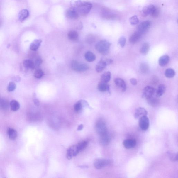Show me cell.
I'll return each instance as SVG.
<instances>
[{
    "instance_id": "b9f144b4",
    "label": "cell",
    "mask_w": 178,
    "mask_h": 178,
    "mask_svg": "<svg viewBox=\"0 0 178 178\" xmlns=\"http://www.w3.org/2000/svg\"><path fill=\"white\" fill-rule=\"evenodd\" d=\"M43 62V60L40 58H37L36 60H35V66H39L41 65Z\"/></svg>"
},
{
    "instance_id": "60d3db41",
    "label": "cell",
    "mask_w": 178,
    "mask_h": 178,
    "mask_svg": "<svg viewBox=\"0 0 178 178\" xmlns=\"http://www.w3.org/2000/svg\"><path fill=\"white\" fill-rule=\"evenodd\" d=\"M119 44L121 48H123L125 46L126 43V39L123 37H122L119 38Z\"/></svg>"
},
{
    "instance_id": "603a6c76",
    "label": "cell",
    "mask_w": 178,
    "mask_h": 178,
    "mask_svg": "<svg viewBox=\"0 0 178 178\" xmlns=\"http://www.w3.org/2000/svg\"><path fill=\"white\" fill-rule=\"evenodd\" d=\"M28 11L26 9H23L20 11L18 14V18L21 21H23L29 16Z\"/></svg>"
},
{
    "instance_id": "d6986e66",
    "label": "cell",
    "mask_w": 178,
    "mask_h": 178,
    "mask_svg": "<svg viewBox=\"0 0 178 178\" xmlns=\"http://www.w3.org/2000/svg\"><path fill=\"white\" fill-rule=\"evenodd\" d=\"M67 16L70 19H76L78 18V14L75 9H71L67 11Z\"/></svg>"
},
{
    "instance_id": "52a82bcc",
    "label": "cell",
    "mask_w": 178,
    "mask_h": 178,
    "mask_svg": "<svg viewBox=\"0 0 178 178\" xmlns=\"http://www.w3.org/2000/svg\"><path fill=\"white\" fill-rule=\"evenodd\" d=\"M139 126L142 130L145 131L148 129L149 126V121L147 115L144 116L139 119Z\"/></svg>"
},
{
    "instance_id": "e0dca14e",
    "label": "cell",
    "mask_w": 178,
    "mask_h": 178,
    "mask_svg": "<svg viewBox=\"0 0 178 178\" xmlns=\"http://www.w3.org/2000/svg\"><path fill=\"white\" fill-rule=\"evenodd\" d=\"M85 105V106L89 105L87 101L84 100H80L78 101L75 104L74 106L75 111L78 113L81 111L82 106Z\"/></svg>"
},
{
    "instance_id": "277c9868",
    "label": "cell",
    "mask_w": 178,
    "mask_h": 178,
    "mask_svg": "<svg viewBox=\"0 0 178 178\" xmlns=\"http://www.w3.org/2000/svg\"><path fill=\"white\" fill-rule=\"evenodd\" d=\"M95 130L99 135L108 132L106 123L104 120L100 119L96 121L95 124Z\"/></svg>"
},
{
    "instance_id": "4316f807",
    "label": "cell",
    "mask_w": 178,
    "mask_h": 178,
    "mask_svg": "<svg viewBox=\"0 0 178 178\" xmlns=\"http://www.w3.org/2000/svg\"><path fill=\"white\" fill-rule=\"evenodd\" d=\"M10 106L11 110L13 111L16 112L19 109L20 104L18 101L13 100L10 103Z\"/></svg>"
},
{
    "instance_id": "f6af8a7d",
    "label": "cell",
    "mask_w": 178,
    "mask_h": 178,
    "mask_svg": "<svg viewBox=\"0 0 178 178\" xmlns=\"http://www.w3.org/2000/svg\"><path fill=\"white\" fill-rule=\"evenodd\" d=\"M158 82V79L156 77V76H153L152 78V82L153 84H155Z\"/></svg>"
},
{
    "instance_id": "f35d334b",
    "label": "cell",
    "mask_w": 178,
    "mask_h": 178,
    "mask_svg": "<svg viewBox=\"0 0 178 178\" xmlns=\"http://www.w3.org/2000/svg\"><path fill=\"white\" fill-rule=\"evenodd\" d=\"M16 88V84L14 82H9L8 87H7V90L10 92L12 91H14Z\"/></svg>"
},
{
    "instance_id": "ffe728a7",
    "label": "cell",
    "mask_w": 178,
    "mask_h": 178,
    "mask_svg": "<svg viewBox=\"0 0 178 178\" xmlns=\"http://www.w3.org/2000/svg\"><path fill=\"white\" fill-rule=\"evenodd\" d=\"M170 61L169 56L165 55L161 57L159 60V65L161 67H164L168 64Z\"/></svg>"
},
{
    "instance_id": "ba28073f",
    "label": "cell",
    "mask_w": 178,
    "mask_h": 178,
    "mask_svg": "<svg viewBox=\"0 0 178 178\" xmlns=\"http://www.w3.org/2000/svg\"><path fill=\"white\" fill-rule=\"evenodd\" d=\"M99 141L101 145L102 146H106L107 145L110 143L111 140V137L110 135L108 132L104 134L100 135Z\"/></svg>"
},
{
    "instance_id": "5b68a950",
    "label": "cell",
    "mask_w": 178,
    "mask_h": 178,
    "mask_svg": "<svg viewBox=\"0 0 178 178\" xmlns=\"http://www.w3.org/2000/svg\"><path fill=\"white\" fill-rule=\"evenodd\" d=\"M112 162L109 159H95L94 163V167L96 169H100L105 167L111 165Z\"/></svg>"
},
{
    "instance_id": "5bb4252c",
    "label": "cell",
    "mask_w": 178,
    "mask_h": 178,
    "mask_svg": "<svg viewBox=\"0 0 178 178\" xmlns=\"http://www.w3.org/2000/svg\"><path fill=\"white\" fill-rule=\"evenodd\" d=\"M142 34H143L138 31H136L130 37V40H129L130 43L132 44H136L141 38Z\"/></svg>"
},
{
    "instance_id": "f1b7e54d",
    "label": "cell",
    "mask_w": 178,
    "mask_h": 178,
    "mask_svg": "<svg viewBox=\"0 0 178 178\" xmlns=\"http://www.w3.org/2000/svg\"><path fill=\"white\" fill-rule=\"evenodd\" d=\"M7 133L9 138L11 140H14L17 137V132L14 129L9 128L7 130Z\"/></svg>"
},
{
    "instance_id": "d590c367",
    "label": "cell",
    "mask_w": 178,
    "mask_h": 178,
    "mask_svg": "<svg viewBox=\"0 0 178 178\" xmlns=\"http://www.w3.org/2000/svg\"><path fill=\"white\" fill-rule=\"evenodd\" d=\"M44 74L43 71L41 69H38L35 71L34 74V76L35 78L40 79L43 77Z\"/></svg>"
},
{
    "instance_id": "cb8c5ba5",
    "label": "cell",
    "mask_w": 178,
    "mask_h": 178,
    "mask_svg": "<svg viewBox=\"0 0 178 178\" xmlns=\"http://www.w3.org/2000/svg\"><path fill=\"white\" fill-rule=\"evenodd\" d=\"M111 73L110 72H105L101 77V82L107 83L111 79Z\"/></svg>"
},
{
    "instance_id": "44dd1931",
    "label": "cell",
    "mask_w": 178,
    "mask_h": 178,
    "mask_svg": "<svg viewBox=\"0 0 178 178\" xmlns=\"http://www.w3.org/2000/svg\"><path fill=\"white\" fill-rule=\"evenodd\" d=\"M166 90V87L164 84H160L156 91H155V96L157 97H160L162 96L165 93Z\"/></svg>"
},
{
    "instance_id": "3957f363",
    "label": "cell",
    "mask_w": 178,
    "mask_h": 178,
    "mask_svg": "<svg viewBox=\"0 0 178 178\" xmlns=\"http://www.w3.org/2000/svg\"><path fill=\"white\" fill-rule=\"evenodd\" d=\"M71 66L73 70L78 72H85L89 68V66L86 64L80 63L75 60L72 61Z\"/></svg>"
},
{
    "instance_id": "f546056e",
    "label": "cell",
    "mask_w": 178,
    "mask_h": 178,
    "mask_svg": "<svg viewBox=\"0 0 178 178\" xmlns=\"http://www.w3.org/2000/svg\"><path fill=\"white\" fill-rule=\"evenodd\" d=\"M87 142L86 141H82L79 142L76 145L78 153L81 152L87 147Z\"/></svg>"
},
{
    "instance_id": "836d02e7",
    "label": "cell",
    "mask_w": 178,
    "mask_h": 178,
    "mask_svg": "<svg viewBox=\"0 0 178 178\" xmlns=\"http://www.w3.org/2000/svg\"><path fill=\"white\" fill-rule=\"evenodd\" d=\"M175 73L173 69L168 68L167 69L165 72V75L168 78H172L175 76Z\"/></svg>"
},
{
    "instance_id": "ac0fdd59",
    "label": "cell",
    "mask_w": 178,
    "mask_h": 178,
    "mask_svg": "<svg viewBox=\"0 0 178 178\" xmlns=\"http://www.w3.org/2000/svg\"><path fill=\"white\" fill-rule=\"evenodd\" d=\"M42 40L41 39H35L31 43L30 48L33 51H36L40 46Z\"/></svg>"
},
{
    "instance_id": "4fadbf2b",
    "label": "cell",
    "mask_w": 178,
    "mask_h": 178,
    "mask_svg": "<svg viewBox=\"0 0 178 178\" xmlns=\"http://www.w3.org/2000/svg\"><path fill=\"white\" fill-rule=\"evenodd\" d=\"M116 85L121 89L123 92L126 91L127 89L126 84L124 80L121 78H116L115 80Z\"/></svg>"
},
{
    "instance_id": "9a60e30c",
    "label": "cell",
    "mask_w": 178,
    "mask_h": 178,
    "mask_svg": "<svg viewBox=\"0 0 178 178\" xmlns=\"http://www.w3.org/2000/svg\"><path fill=\"white\" fill-rule=\"evenodd\" d=\"M148 103L152 106L156 107L158 106L160 104V101L158 97H154L153 96L147 99Z\"/></svg>"
},
{
    "instance_id": "ee69618b",
    "label": "cell",
    "mask_w": 178,
    "mask_h": 178,
    "mask_svg": "<svg viewBox=\"0 0 178 178\" xmlns=\"http://www.w3.org/2000/svg\"><path fill=\"white\" fill-rule=\"evenodd\" d=\"M130 83L133 85H136L137 84V81L136 79L134 78H131L130 80Z\"/></svg>"
},
{
    "instance_id": "d4e9b609",
    "label": "cell",
    "mask_w": 178,
    "mask_h": 178,
    "mask_svg": "<svg viewBox=\"0 0 178 178\" xmlns=\"http://www.w3.org/2000/svg\"><path fill=\"white\" fill-rule=\"evenodd\" d=\"M23 66L25 68L34 69L35 67V63L30 60H26L23 62Z\"/></svg>"
},
{
    "instance_id": "7dc6e473",
    "label": "cell",
    "mask_w": 178,
    "mask_h": 178,
    "mask_svg": "<svg viewBox=\"0 0 178 178\" xmlns=\"http://www.w3.org/2000/svg\"><path fill=\"white\" fill-rule=\"evenodd\" d=\"M1 21L0 20V27H1Z\"/></svg>"
},
{
    "instance_id": "1f68e13d",
    "label": "cell",
    "mask_w": 178,
    "mask_h": 178,
    "mask_svg": "<svg viewBox=\"0 0 178 178\" xmlns=\"http://www.w3.org/2000/svg\"><path fill=\"white\" fill-rule=\"evenodd\" d=\"M169 158L172 162H176L178 160V155L177 153H176L171 151H168L167 152Z\"/></svg>"
},
{
    "instance_id": "30bf717a",
    "label": "cell",
    "mask_w": 178,
    "mask_h": 178,
    "mask_svg": "<svg viewBox=\"0 0 178 178\" xmlns=\"http://www.w3.org/2000/svg\"><path fill=\"white\" fill-rule=\"evenodd\" d=\"M77 149L76 145L71 146L67 149V158L69 160L72 159L73 157L76 156L78 154Z\"/></svg>"
},
{
    "instance_id": "7a4b0ae2",
    "label": "cell",
    "mask_w": 178,
    "mask_h": 178,
    "mask_svg": "<svg viewBox=\"0 0 178 178\" xmlns=\"http://www.w3.org/2000/svg\"><path fill=\"white\" fill-rule=\"evenodd\" d=\"M92 7L91 3L87 2L81 3L79 4L75 9L78 14L81 15H85L90 12Z\"/></svg>"
},
{
    "instance_id": "9c48e42d",
    "label": "cell",
    "mask_w": 178,
    "mask_h": 178,
    "mask_svg": "<svg viewBox=\"0 0 178 178\" xmlns=\"http://www.w3.org/2000/svg\"><path fill=\"white\" fill-rule=\"evenodd\" d=\"M155 89L154 88L150 86H147L143 90L142 97L147 99L153 96L155 93Z\"/></svg>"
},
{
    "instance_id": "7402d4cb",
    "label": "cell",
    "mask_w": 178,
    "mask_h": 178,
    "mask_svg": "<svg viewBox=\"0 0 178 178\" xmlns=\"http://www.w3.org/2000/svg\"><path fill=\"white\" fill-rule=\"evenodd\" d=\"M155 7V6L153 5H150L146 7L142 11V16L146 17L151 14Z\"/></svg>"
},
{
    "instance_id": "74e56055",
    "label": "cell",
    "mask_w": 178,
    "mask_h": 178,
    "mask_svg": "<svg viewBox=\"0 0 178 178\" xmlns=\"http://www.w3.org/2000/svg\"><path fill=\"white\" fill-rule=\"evenodd\" d=\"M8 103L4 100L0 101V108L3 110H6L9 107Z\"/></svg>"
},
{
    "instance_id": "ab89813d",
    "label": "cell",
    "mask_w": 178,
    "mask_h": 178,
    "mask_svg": "<svg viewBox=\"0 0 178 178\" xmlns=\"http://www.w3.org/2000/svg\"><path fill=\"white\" fill-rule=\"evenodd\" d=\"M159 14V11L158 8L156 7H155L154 10L152 12L151 15L153 18H156L158 17Z\"/></svg>"
},
{
    "instance_id": "7c38bea8",
    "label": "cell",
    "mask_w": 178,
    "mask_h": 178,
    "mask_svg": "<svg viewBox=\"0 0 178 178\" xmlns=\"http://www.w3.org/2000/svg\"><path fill=\"white\" fill-rule=\"evenodd\" d=\"M136 141L134 139H127L123 141V145L127 149L133 148L136 145Z\"/></svg>"
},
{
    "instance_id": "e575fe53",
    "label": "cell",
    "mask_w": 178,
    "mask_h": 178,
    "mask_svg": "<svg viewBox=\"0 0 178 178\" xmlns=\"http://www.w3.org/2000/svg\"><path fill=\"white\" fill-rule=\"evenodd\" d=\"M149 67L148 65L145 63H142L140 65V72L143 74H146L148 71Z\"/></svg>"
},
{
    "instance_id": "8992f818",
    "label": "cell",
    "mask_w": 178,
    "mask_h": 178,
    "mask_svg": "<svg viewBox=\"0 0 178 178\" xmlns=\"http://www.w3.org/2000/svg\"><path fill=\"white\" fill-rule=\"evenodd\" d=\"M112 62H113V60L111 59H101L96 65V72L98 73L102 72L106 68L107 65L111 64Z\"/></svg>"
},
{
    "instance_id": "4dcf8cb0",
    "label": "cell",
    "mask_w": 178,
    "mask_h": 178,
    "mask_svg": "<svg viewBox=\"0 0 178 178\" xmlns=\"http://www.w3.org/2000/svg\"><path fill=\"white\" fill-rule=\"evenodd\" d=\"M68 37L71 40L75 41L78 38V34L76 31H72L69 32L68 33Z\"/></svg>"
},
{
    "instance_id": "83f0119b",
    "label": "cell",
    "mask_w": 178,
    "mask_h": 178,
    "mask_svg": "<svg viewBox=\"0 0 178 178\" xmlns=\"http://www.w3.org/2000/svg\"><path fill=\"white\" fill-rule=\"evenodd\" d=\"M85 59L89 62H92L96 59V56L95 54L90 51H88L85 54Z\"/></svg>"
},
{
    "instance_id": "484cf974",
    "label": "cell",
    "mask_w": 178,
    "mask_h": 178,
    "mask_svg": "<svg viewBox=\"0 0 178 178\" xmlns=\"http://www.w3.org/2000/svg\"><path fill=\"white\" fill-rule=\"evenodd\" d=\"M97 88L99 91L101 92H105L110 90L109 86L107 83L100 82Z\"/></svg>"
},
{
    "instance_id": "6da1fadb",
    "label": "cell",
    "mask_w": 178,
    "mask_h": 178,
    "mask_svg": "<svg viewBox=\"0 0 178 178\" xmlns=\"http://www.w3.org/2000/svg\"><path fill=\"white\" fill-rule=\"evenodd\" d=\"M111 44L106 40H102L95 45V48L99 53L103 55H106L109 51Z\"/></svg>"
},
{
    "instance_id": "7bdbcfd3",
    "label": "cell",
    "mask_w": 178,
    "mask_h": 178,
    "mask_svg": "<svg viewBox=\"0 0 178 178\" xmlns=\"http://www.w3.org/2000/svg\"><path fill=\"white\" fill-rule=\"evenodd\" d=\"M33 101L35 104L36 106H39L40 105V103L38 99L36 98V97H35L33 99Z\"/></svg>"
},
{
    "instance_id": "d6a6232c",
    "label": "cell",
    "mask_w": 178,
    "mask_h": 178,
    "mask_svg": "<svg viewBox=\"0 0 178 178\" xmlns=\"http://www.w3.org/2000/svg\"><path fill=\"white\" fill-rule=\"evenodd\" d=\"M150 49V45L147 43H145L142 45L140 50V52L142 54H147L148 52Z\"/></svg>"
},
{
    "instance_id": "bcb514c9",
    "label": "cell",
    "mask_w": 178,
    "mask_h": 178,
    "mask_svg": "<svg viewBox=\"0 0 178 178\" xmlns=\"http://www.w3.org/2000/svg\"><path fill=\"white\" fill-rule=\"evenodd\" d=\"M83 125L82 124H80L78 126L77 130L78 131L81 130H82V129H83Z\"/></svg>"
},
{
    "instance_id": "8fae6325",
    "label": "cell",
    "mask_w": 178,
    "mask_h": 178,
    "mask_svg": "<svg viewBox=\"0 0 178 178\" xmlns=\"http://www.w3.org/2000/svg\"><path fill=\"white\" fill-rule=\"evenodd\" d=\"M151 26V22L146 21L140 23L138 27V31L143 34L149 29Z\"/></svg>"
},
{
    "instance_id": "8d00e7d4",
    "label": "cell",
    "mask_w": 178,
    "mask_h": 178,
    "mask_svg": "<svg viewBox=\"0 0 178 178\" xmlns=\"http://www.w3.org/2000/svg\"><path fill=\"white\" fill-rule=\"evenodd\" d=\"M130 22L132 25H135L139 23V20L138 19L137 16H134L130 18Z\"/></svg>"
},
{
    "instance_id": "2e32d148",
    "label": "cell",
    "mask_w": 178,
    "mask_h": 178,
    "mask_svg": "<svg viewBox=\"0 0 178 178\" xmlns=\"http://www.w3.org/2000/svg\"><path fill=\"white\" fill-rule=\"evenodd\" d=\"M147 111L145 108L140 107L136 110L134 116L135 118L138 119L142 116L147 115Z\"/></svg>"
}]
</instances>
